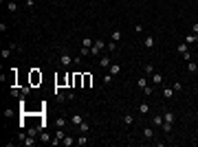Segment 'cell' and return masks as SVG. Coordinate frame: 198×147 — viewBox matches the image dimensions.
I'll return each instance as SVG.
<instances>
[{
  "instance_id": "obj_31",
  "label": "cell",
  "mask_w": 198,
  "mask_h": 147,
  "mask_svg": "<svg viewBox=\"0 0 198 147\" xmlns=\"http://www.w3.org/2000/svg\"><path fill=\"white\" fill-rule=\"evenodd\" d=\"M110 39H115V42H119V39H121V31H112Z\"/></svg>"
},
{
  "instance_id": "obj_24",
  "label": "cell",
  "mask_w": 198,
  "mask_h": 147,
  "mask_svg": "<svg viewBox=\"0 0 198 147\" xmlns=\"http://www.w3.org/2000/svg\"><path fill=\"white\" fill-rule=\"evenodd\" d=\"M143 136H145V138H154V129H152V127H145V129H143Z\"/></svg>"
},
{
  "instance_id": "obj_19",
  "label": "cell",
  "mask_w": 198,
  "mask_h": 147,
  "mask_svg": "<svg viewBox=\"0 0 198 147\" xmlns=\"http://www.w3.org/2000/svg\"><path fill=\"white\" fill-rule=\"evenodd\" d=\"M90 140H88V136L86 134H82V136H77V145H88Z\"/></svg>"
},
{
  "instance_id": "obj_28",
  "label": "cell",
  "mask_w": 198,
  "mask_h": 147,
  "mask_svg": "<svg viewBox=\"0 0 198 147\" xmlns=\"http://www.w3.org/2000/svg\"><path fill=\"white\" fill-rule=\"evenodd\" d=\"M106 46H108V50H110V53H115V50H117V42H115V39H110V42L106 44Z\"/></svg>"
},
{
  "instance_id": "obj_23",
  "label": "cell",
  "mask_w": 198,
  "mask_h": 147,
  "mask_svg": "<svg viewBox=\"0 0 198 147\" xmlns=\"http://www.w3.org/2000/svg\"><path fill=\"white\" fill-rule=\"evenodd\" d=\"M93 46H95V48H99V50H104V48H106V42H104V39H95Z\"/></svg>"
},
{
  "instance_id": "obj_32",
  "label": "cell",
  "mask_w": 198,
  "mask_h": 147,
  "mask_svg": "<svg viewBox=\"0 0 198 147\" xmlns=\"http://www.w3.org/2000/svg\"><path fill=\"white\" fill-rule=\"evenodd\" d=\"M161 127H163V132H167V134L172 132V123H165V121H163V125H161Z\"/></svg>"
},
{
  "instance_id": "obj_21",
  "label": "cell",
  "mask_w": 198,
  "mask_h": 147,
  "mask_svg": "<svg viewBox=\"0 0 198 147\" xmlns=\"http://www.w3.org/2000/svg\"><path fill=\"white\" fill-rule=\"evenodd\" d=\"M35 143H38V140H35V136H26V138H24V145H26V147H33Z\"/></svg>"
},
{
  "instance_id": "obj_14",
  "label": "cell",
  "mask_w": 198,
  "mask_h": 147,
  "mask_svg": "<svg viewBox=\"0 0 198 147\" xmlns=\"http://www.w3.org/2000/svg\"><path fill=\"white\" fill-rule=\"evenodd\" d=\"M178 53H180V55H183V53H189V44H187V42H180V44H178Z\"/></svg>"
},
{
  "instance_id": "obj_8",
  "label": "cell",
  "mask_w": 198,
  "mask_h": 147,
  "mask_svg": "<svg viewBox=\"0 0 198 147\" xmlns=\"http://www.w3.org/2000/svg\"><path fill=\"white\" fill-rule=\"evenodd\" d=\"M18 7H20V4L15 2V0H9V2H7V9H9V13H15V11H18Z\"/></svg>"
},
{
  "instance_id": "obj_33",
  "label": "cell",
  "mask_w": 198,
  "mask_h": 147,
  "mask_svg": "<svg viewBox=\"0 0 198 147\" xmlns=\"http://www.w3.org/2000/svg\"><path fill=\"white\" fill-rule=\"evenodd\" d=\"M79 55H82V57H88V55H90V48L82 46V50H79Z\"/></svg>"
},
{
  "instance_id": "obj_3",
  "label": "cell",
  "mask_w": 198,
  "mask_h": 147,
  "mask_svg": "<svg viewBox=\"0 0 198 147\" xmlns=\"http://www.w3.org/2000/svg\"><path fill=\"white\" fill-rule=\"evenodd\" d=\"M82 83H84V72H75V75H73V86L82 88Z\"/></svg>"
},
{
  "instance_id": "obj_4",
  "label": "cell",
  "mask_w": 198,
  "mask_h": 147,
  "mask_svg": "<svg viewBox=\"0 0 198 147\" xmlns=\"http://www.w3.org/2000/svg\"><path fill=\"white\" fill-rule=\"evenodd\" d=\"M99 66L101 68H110V55H101L99 57Z\"/></svg>"
},
{
  "instance_id": "obj_26",
  "label": "cell",
  "mask_w": 198,
  "mask_h": 147,
  "mask_svg": "<svg viewBox=\"0 0 198 147\" xmlns=\"http://www.w3.org/2000/svg\"><path fill=\"white\" fill-rule=\"evenodd\" d=\"M62 143H64L66 147H71L73 143H77V140H75V138H71V136H64V138H62Z\"/></svg>"
},
{
  "instance_id": "obj_17",
  "label": "cell",
  "mask_w": 198,
  "mask_h": 147,
  "mask_svg": "<svg viewBox=\"0 0 198 147\" xmlns=\"http://www.w3.org/2000/svg\"><path fill=\"white\" fill-rule=\"evenodd\" d=\"M137 86H139L141 90H145V88H148V81H145V77H139V79H137Z\"/></svg>"
},
{
  "instance_id": "obj_9",
  "label": "cell",
  "mask_w": 198,
  "mask_h": 147,
  "mask_svg": "<svg viewBox=\"0 0 198 147\" xmlns=\"http://www.w3.org/2000/svg\"><path fill=\"white\" fill-rule=\"evenodd\" d=\"M145 48H154V44H156V39L154 37H152V35H145Z\"/></svg>"
},
{
  "instance_id": "obj_39",
  "label": "cell",
  "mask_w": 198,
  "mask_h": 147,
  "mask_svg": "<svg viewBox=\"0 0 198 147\" xmlns=\"http://www.w3.org/2000/svg\"><path fill=\"white\" fill-rule=\"evenodd\" d=\"M99 53H101V50H99V48H95V46H93V48H90V55H93V57H95V55H99Z\"/></svg>"
},
{
  "instance_id": "obj_41",
  "label": "cell",
  "mask_w": 198,
  "mask_h": 147,
  "mask_svg": "<svg viewBox=\"0 0 198 147\" xmlns=\"http://www.w3.org/2000/svg\"><path fill=\"white\" fill-rule=\"evenodd\" d=\"M191 33H198V22H194V24H191Z\"/></svg>"
},
{
  "instance_id": "obj_30",
  "label": "cell",
  "mask_w": 198,
  "mask_h": 147,
  "mask_svg": "<svg viewBox=\"0 0 198 147\" xmlns=\"http://www.w3.org/2000/svg\"><path fill=\"white\" fill-rule=\"evenodd\" d=\"M55 97H57V101H66V94H64V92H60L57 88H55Z\"/></svg>"
},
{
  "instance_id": "obj_34",
  "label": "cell",
  "mask_w": 198,
  "mask_h": 147,
  "mask_svg": "<svg viewBox=\"0 0 198 147\" xmlns=\"http://www.w3.org/2000/svg\"><path fill=\"white\" fill-rule=\"evenodd\" d=\"M145 75H152V72H154V66H152V64H145Z\"/></svg>"
},
{
  "instance_id": "obj_25",
  "label": "cell",
  "mask_w": 198,
  "mask_h": 147,
  "mask_svg": "<svg viewBox=\"0 0 198 147\" xmlns=\"http://www.w3.org/2000/svg\"><path fill=\"white\" fill-rule=\"evenodd\" d=\"M93 37H84V42H82V46H86V48H93Z\"/></svg>"
},
{
  "instance_id": "obj_37",
  "label": "cell",
  "mask_w": 198,
  "mask_h": 147,
  "mask_svg": "<svg viewBox=\"0 0 198 147\" xmlns=\"http://www.w3.org/2000/svg\"><path fill=\"white\" fill-rule=\"evenodd\" d=\"M24 4H26L29 9H33V7H35V0H24Z\"/></svg>"
},
{
  "instance_id": "obj_15",
  "label": "cell",
  "mask_w": 198,
  "mask_h": 147,
  "mask_svg": "<svg viewBox=\"0 0 198 147\" xmlns=\"http://www.w3.org/2000/svg\"><path fill=\"white\" fill-rule=\"evenodd\" d=\"M119 72H121V66L119 64H110V75L115 77V75H119Z\"/></svg>"
},
{
  "instance_id": "obj_20",
  "label": "cell",
  "mask_w": 198,
  "mask_h": 147,
  "mask_svg": "<svg viewBox=\"0 0 198 147\" xmlns=\"http://www.w3.org/2000/svg\"><path fill=\"white\" fill-rule=\"evenodd\" d=\"M82 121H84V116H82V114H73V116H71V123H75V125H79Z\"/></svg>"
},
{
  "instance_id": "obj_18",
  "label": "cell",
  "mask_w": 198,
  "mask_h": 147,
  "mask_svg": "<svg viewBox=\"0 0 198 147\" xmlns=\"http://www.w3.org/2000/svg\"><path fill=\"white\" fill-rule=\"evenodd\" d=\"M174 118H176V116H174V112H165L163 121H165V123H174Z\"/></svg>"
},
{
  "instance_id": "obj_40",
  "label": "cell",
  "mask_w": 198,
  "mask_h": 147,
  "mask_svg": "<svg viewBox=\"0 0 198 147\" xmlns=\"http://www.w3.org/2000/svg\"><path fill=\"white\" fill-rule=\"evenodd\" d=\"M172 88H174V90H176V92H180V90H183V86H180V83H178V81H176V83H174V86H172Z\"/></svg>"
},
{
  "instance_id": "obj_12",
  "label": "cell",
  "mask_w": 198,
  "mask_h": 147,
  "mask_svg": "<svg viewBox=\"0 0 198 147\" xmlns=\"http://www.w3.org/2000/svg\"><path fill=\"white\" fill-rule=\"evenodd\" d=\"M51 140H53V138H51V134L42 129V134H40V143H51Z\"/></svg>"
},
{
  "instance_id": "obj_43",
  "label": "cell",
  "mask_w": 198,
  "mask_h": 147,
  "mask_svg": "<svg viewBox=\"0 0 198 147\" xmlns=\"http://www.w3.org/2000/svg\"><path fill=\"white\" fill-rule=\"evenodd\" d=\"M196 64H198V61H196Z\"/></svg>"
},
{
  "instance_id": "obj_10",
  "label": "cell",
  "mask_w": 198,
  "mask_h": 147,
  "mask_svg": "<svg viewBox=\"0 0 198 147\" xmlns=\"http://www.w3.org/2000/svg\"><path fill=\"white\" fill-rule=\"evenodd\" d=\"M152 125H154V127H161V125H163V116H161V114H154V116H152Z\"/></svg>"
},
{
  "instance_id": "obj_1",
  "label": "cell",
  "mask_w": 198,
  "mask_h": 147,
  "mask_svg": "<svg viewBox=\"0 0 198 147\" xmlns=\"http://www.w3.org/2000/svg\"><path fill=\"white\" fill-rule=\"evenodd\" d=\"M29 83L31 86H38V83H42V72H40L38 68H33L29 72Z\"/></svg>"
},
{
  "instance_id": "obj_5",
  "label": "cell",
  "mask_w": 198,
  "mask_h": 147,
  "mask_svg": "<svg viewBox=\"0 0 198 147\" xmlns=\"http://www.w3.org/2000/svg\"><path fill=\"white\" fill-rule=\"evenodd\" d=\"M93 86V75L90 72H84V83H82V88H90Z\"/></svg>"
},
{
  "instance_id": "obj_22",
  "label": "cell",
  "mask_w": 198,
  "mask_h": 147,
  "mask_svg": "<svg viewBox=\"0 0 198 147\" xmlns=\"http://www.w3.org/2000/svg\"><path fill=\"white\" fill-rule=\"evenodd\" d=\"M187 70H189V72H196V70H198V64L189 59V61H187Z\"/></svg>"
},
{
  "instance_id": "obj_38",
  "label": "cell",
  "mask_w": 198,
  "mask_h": 147,
  "mask_svg": "<svg viewBox=\"0 0 198 147\" xmlns=\"http://www.w3.org/2000/svg\"><path fill=\"white\" fill-rule=\"evenodd\" d=\"M9 55H11V50H9V48H2V59H7Z\"/></svg>"
},
{
  "instance_id": "obj_7",
  "label": "cell",
  "mask_w": 198,
  "mask_h": 147,
  "mask_svg": "<svg viewBox=\"0 0 198 147\" xmlns=\"http://www.w3.org/2000/svg\"><path fill=\"white\" fill-rule=\"evenodd\" d=\"M152 83H154V86H161L163 83V75L161 72H152Z\"/></svg>"
},
{
  "instance_id": "obj_16",
  "label": "cell",
  "mask_w": 198,
  "mask_h": 147,
  "mask_svg": "<svg viewBox=\"0 0 198 147\" xmlns=\"http://www.w3.org/2000/svg\"><path fill=\"white\" fill-rule=\"evenodd\" d=\"M79 132H82V134H88V132H90V125L82 121V123H79Z\"/></svg>"
},
{
  "instance_id": "obj_36",
  "label": "cell",
  "mask_w": 198,
  "mask_h": 147,
  "mask_svg": "<svg viewBox=\"0 0 198 147\" xmlns=\"http://www.w3.org/2000/svg\"><path fill=\"white\" fill-rule=\"evenodd\" d=\"M112 81V75H110V72H106V75H104V83H110Z\"/></svg>"
},
{
  "instance_id": "obj_6",
  "label": "cell",
  "mask_w": 198,
  "mask_h": 147,
  "mask_svg": "<svg viewBox=\"0 0 198 147\" xmlns=\"http://www.w3.org/2000/svg\"><path fill=\"white\" fill-rule=\"evenodd\" d=\"M64 136H66V134L62 132V127H57V132H55V136H53V140H51V143H53V145H57V143H60V140L64 138Z\"/></svg>"
},
{
  "instance_id": "obj_27",
  "label": "cell",
  "mask_w": 198,
  "mask_h": 147,
  "mask_svg": "<svg viewBox=\"0 0 198 147\" xmlns=\"http://www.w3.org/2000/svg\"><path fill=\"white\" fill-rule=\"evenodd\" d=\"M139 112H141V114H148V112H150V105H148V103H141V105H139Z\"/></svg>"
},
{
  "instance_id": "obj_13",
  "label": "cell",
  "mask_w": 198,
  "mask_h": 147,
  "mask_svg": "<svg viewBox=\"0 0 198 147\" xmlns=\"http://www.w3.org/2000/svg\"><path fill=\"white\" fill-rule=\"evenodd\" d=\"M196 39H198V33H189V35H185V42H187V44H196Z\"/></svg>"
},
{
  "instance_id": "obj_29",
  "label": "cell",
  "mask_w": 198,
  "mask_h": 147,
  "mask_svg": "<svg viewBox=\"0 0 198 147\" xmlns=\"http://www.w3.org/2000/svg\"><path fill=\"white\" fill-rule=\"evenodd\" d=\"M123 123H126V125H132V123H134V116H132V114H126V116H123Z\"/></svg>"
},
{
  "instance_id": "obj_35",
  "label": "cell",
  "mask_w": 198,
  "mask_h": 147,
  "mask_svg": "<svg viewBox=\"0 0 198 147\" xmlns=\"http://www.w3.org/2000/svg\"><path fill=\"white\" fill-rule=\"evenodd\" d=\"M55 123H57V127H64V125H66V118H62V116H60Z\"/></svg>"
},
{
  "instance_id": "obj_2",
  "label": "cell",
  "mask_w": 198,
  "mask_h": 147,
  "mask_svg": "<svg viewBox=\"0 0 198 147\" xmlns=\"http://www.w3.org/2000/svg\"><path fill=\"white\" fill-rule=\"evenodd\" d=\"M60 64L64 66V68H68L71 64H75V57H73V55H68V53H62V55H60Z\"/></svg>"
},
{
  "instance_id": "obj_11",
  "label": "cell",
  "mask_w": 198,
  "mask_h": 147,
  "mask_svg": "<svg viewBox=\"0 0 198 147\" xmlns=\"http://www.w3.org/2000/svg\"><path fill=\"white\" fill-rule=\"evenodd\" d=\"M174 92H176L174 88H163V99H172Z\"/></svg>"
},
{
  "instance_id": "obj_42",
  "label": "cell",
  "mask_w": 198,
  "mask_h": 147,
  "mask_svg": "<svg viewBox=\"0 0 198 147\" xmlns=\"http://www.w3.org/2000/svg\"><path fill=\"white\" fill-rule=\"evenodd\" d=\"M196 94H198V88H196Z\"/></svg>"
}]
</instances>
